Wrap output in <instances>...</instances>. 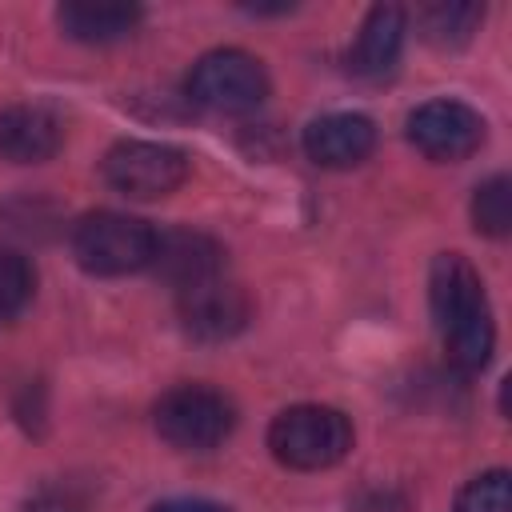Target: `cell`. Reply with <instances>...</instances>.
<instances>
[{
  "instance_id": "6da1fadb",
  "label": "cell",
  "mask_w": 512,
  "mask_h": 512,
  "mask_svg": "<svg viewBox=\"0 0 512 512\" xmlns=\"http://www.w3.org/2000/svg\"><path fill=\"white\" fill-rule=\"evenodd\" d=\"M428 300L444 352L460 372H480L496 348V324L480 272L460 252H440L428 276Z\"/></svg>"
},
{
  "instance_id": "7a4b0ae2",
  "label": "cell",
  "mask_w": 512,
  "mask_h": 512,
  "mask_svg": "<svg viewBox=\"0 0 512 512\" xmlns=\"http://www.w3.org/2000/svg\"><path fill=\"white\" fill-rule=\"evenodd\" d=\"M268 448L284 468L320 472L348 456L352 420L328 404H292L268 424Z\"/></svg>"
},
{
  "instance_id": "3957f363",
  "label": "cell",
  "mask_w": 512,
  "mask_h": 512,
  "mask_svg": "<svg viewBox=\"0 0 512 512\" xmlns=\"http://www.w3.org/2000/svg\"><path fill=\"white\" fill-rule=\"evenodd\" d=\"M160 440L180 452H208L236 428V404L208 384H176L152 408Z\"/></svg>"
},
{
  "instance_id": "277c9868",
  "label": "cell",
  "mask_w": 512,
  "mask_h": 512,
  "mask_svg": "<svg viewBox=\"0 0 512 512\" xmlns=\"http://www.w3.org/2000/svg\"><path fill=\"white\" fill-rule=\"evenodd\" d=\"M156 232L124 212H88L72 228V256L92 276H128L152 264Z\"/></svg>"
},
{
  "instance_id": "5b68a950",
  "label": "cell",
  "mask_w": 512,
  "mask_h": 512,
  "mask_svg": "<svg viewBox=\"0 0 512 512\" xmlns=\"http://www.w3.org/2000/svg\"><path fill=\"white\" fill-rule=\"evenodd\" d=\"M188 96L212 112H252L268 96V72L240 48H216L192 64Z\"/></svg>"
},
{
  "instance_id": "8992f818",
  "label": "cell",
  "mask_w": 512,
  "mask_h": 512,
  "mask_svg": "<svg viewBox=\"0 0 512 512\" xmlns=\"http://www.w3.org/2000/svg\"><path fill=\"white\" fill-rule=\"evenodd\" d=\"M104 180L132 200H160L188 180V156L156 140H120L104 156Z\"/></svg>"
},
{
  "instance_id": "52a82bcc",
  "label": "cell",
  "mask_w": 512,
  "mask_h": 512,
  "mask_svg": "<svg viewBox=\"0 0 512 512\" xmlns=\"http://www.w3.org/2000/svg\"><path fill=\"white\" fill-rule=\"evenodd\" d=\"M408 140L440 164H456L484 144V116L460 100H428L408 116Z\"/></svg>"
},
{
  "instance_id": "ba28073f",
  "label": "cell",
  "mask_w": 512,
  "mask_h": 512,
  "mask_svg": "<svg viewBox=\"0 0 512 512\" xmlns=\"http://www.w3.org/2000/svg\"><path fill=\"white\" fill-rule=\"evenodd\" d=\"M248 316H252V300L232 280L212 276L180 292V324L196 340H212V344L228 340L248 324Z\"/></svg>"
},
{
  "instance_id": "9c48e42d",
  "label": "cell",
  "mask_w": 512,
  "mask_h": 512,
  "mask_svg": "<svg viewBox=\"0 0 512 512\" xmlns=\"http://www.w3.org/2000/svg\"><path fill=\"white\" fill-rule=\"evenodd\" d=\"M164 284H172L176 292L204 284L212 276H220L224 268V248L220 240H212L208 232H192V228H172L156 236L152 248V264H148Z\"/></svg>"
},
{
  "instance_id": "30bf717a",
  "label": "cell",
  "mask_w": 512,
  "mask_h": 512,
  "mask_svg": "<svg viewBox=\"0 0 512 512\" xmlns=\"http://www.w3.org/2000/svg\"><path fill=\"white\" fill-rule=\"evenodd\" d=\"M376 148V124L360 112H328L304 128V152L320 168H356Z\"/></svg>"
},
{
  "instance_id": "8fae6325",
  "label": "cell",
  "mask_w": 512,
  "mask_h": 512,
  "mask_svg": "<svg viewBox=\"0 0 512 512\" xmlns=\"http://www.w3.org/2000/svg\"><path fill=\"white\" fill-rule=\"evenodd\" d=\"M64 140L60 120L36 104H12L0 112V160L8 164H44Z\"/></svg>"
},
{
  "instance_id": "7c38bea8",
  "label": "cell",
  "mask_w": 512,
  "mask_h": 512,
  "mask_svg": "<svg viewBox=\"0 0 512 512\" xmlns=\"http://www.w3.org/2000/svg\"><path fill=\"white\" fill-rule=\"evenodd\" d=\"M400 48H404V12L392 4H376L360 24V36L352 48V72L368 80H384L396 68Z\"/></svg>"
},
{
  "instance_id": "4fadbf2b",
  "label": "cell",
  "mask_w": 512,
  "mask_h": 512,
  "mask_svg": "<svg viewBox=\"0 0 512 512\" xmlns=\"http://www.w3.org/2000/svg\"><path fill=\"white\" fill-rule=\"evenodd\" d=\"M144 20L140 4H92V0H72L56 8V24L64 28V36L80 40V44H112L136 32V24Z\"/></svg>"
},
{
  "instance_id": "5bb4252c",
  "label": "cell",
  "mask_w": 512,
  "mask_h": 512,
  "mask_svg": "<svg viewBox=\"0 0 512 512\" xmlns=\"http://www.w3.org/2000/svg\"><path fill=\"white\" fill-rule=\"evenodd\" d=\"M484 20V8L480 4H464V0H440V4H428L416 24H420V36L436 48H460L472 40L476 24Z\"/></svg>"
},
{
  "instance_id": "9a60e30c",
  "label": "cell",
  "mask_w": 512,
  "mask_h": 512,
  "mask_svg": "<svg viewBox=\"0 0 512 512\" xmlns=\"http://www.w3.org/2000/svg\"><path fill=\"white\" fill-rule=\"evenodd\" d=\"M472 224L484 236H496V240L508 236V228H512V180L508 176H492V180H484L476 188V196H472Z\"/></svg>"
},
{
  "instance_id": "2e32d148",
  "label": "cell",
  "mask_w": 512,
  "mask_h": 512,
  "mask_svg": "<svg viewBox=\"0 0 512 512\" xmlns=\"http://www.w3.org/2000/svg\"><path fill=\"white\" fill-rule=\"evenodd\" d=\"M508 508H512L508 472H504V468H492V472L472 476V480L460 488L452 512H508Z\"/></svg>"
},
{
  "instance_id": "e0dca14e",
  "label": "cell",
  "mask_w": 512,
  "mask_h": 512,
  "mask_svg": "<svg viewBox=\"0 0 512 512\" xmlns=\"http://www.w3.org/2000/svg\"><path fill=\"white\" fill-rule=\"evenodd\" d=\"M32 284H36L32 264L20 252L0 248V324L12 320L32 300Z\"/></svg>"
},
{
  "instance_id": "ac0fdd59",
  "label": "cell",
  "mask_w": 512,
  "mask_h": 512,
  "mask_svg": "<svg viewBox=\"0 0 512 512\" xmlns=\"http://www.w3.org/2000/svg\"><path fill=\"white\" fill-rule=\"evenodd\" d=\"M24 512H88V504L72 488H40L36 496H28Z\"/></svg>"
},
{
  "instance_id": "d6986e66",
  "label": "cell",
  "mask_w": 512,
  "mask_h": 512,
  "mask_svg": "<svg viewBox=\"0 0 512 512\" xmlns=\"http://www.w3.org/2000/svg\"><path fill=\"white\" fill-rule=\"evenodd\" d=\"M148 512H232V508H224V504H216V500H200V496H176V500L152 504Z\"/></svg>"
}]
</instances>
